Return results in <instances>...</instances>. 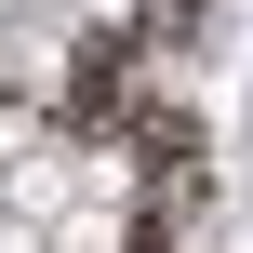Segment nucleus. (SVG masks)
<instances>
[{
	"mask_svg": "<svg viewBox=\"0 0 253 253\" xmlns=\"http://www.w3.org/2000/svg\"><path fill=\"white\" fill-rule=\"evenodd\" d=\"M0 200H13V213H40V227H53V213H67V173H53V160H40V147H27V160H0Z\"/></svg>",
	"mask_w": 253,
	"mask_h": 253,
	"instance_id": "f257e3e1",
	"label": "nucleus"
}]
</instances>
